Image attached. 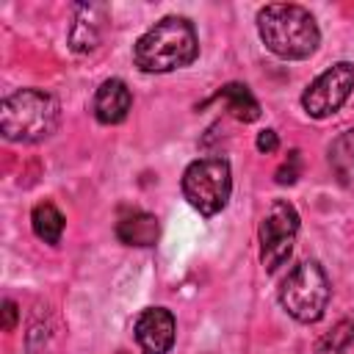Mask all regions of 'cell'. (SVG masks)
<instances>
[{"label": "cell", "instance_id": "cell-17", "mask_svg": "<svg viewBox=\"0 0 354 354\" xmlns=\"http://www.w3.org/2000/svg\"><path fill=\"white\" fill-rule=\"evenodd\" d=\"M257 149L260 152H266V155H271V152H277V147H279V138H277V130H260L257 133Z\"/></svg>", "mask_w": 354, "mask_h": 354}, {"label": "cell", "instance_id": "cell-14", "mask_svg": "<svg viewBox=\"0 0 354 354\" xmlns=\"http://www.w3.org/2000/svg\"><path fill=\"white\" fill-rule=\"evenodd\" d=\"M329 166L343 185H354V130L343 133L329 147Z\"/></svg>", "mask_w": 354, "mask_h": 354}, {"label": "cell", "instance_id": "cell-3", "mask_svg": "<svg viewBox=\"0 0 354 354\" xmlns=\"http://www.w3.org/2000/svg\"><path fill=\"white\" fill-rule=\"evenodd\" d=\"M61 119L58 100L44 88H19L0 105V130L8 141L33 144L55 133Z\"/></svg>", "mask_w": 354, "mask_h": 354}, {"label": "cell", "instance_id": "cell-10", "mask_svg": "<svg viewBox=\"0 0 354 354\" xmlns=\"http://www.w3.org/2000/svg\"><path fill=\"white\" fill-rule=\"evenodd\" d=\"M105 8L102 6H77V17L69 28V47L75 53H91L102 39Z\"/></svg>", "mask_w": 354, "mask_h": 354}, {"label": "cell", "instance_id": "cell-2", "mask_svg": "<svg viewBox=\"0 0 354 354\" xmlns=\"http://www.w3.org/2000/svg\"><path fill=\"white\" fill-rule=\"evenodd\" d=\"M257 33L263 44L285 61L310 58L321 44L315 17L293 3H271L257 11Z\"/></svg>", "mask_w": 354, "mask_h": 354}, {"label": "cell", "instance_id": "cell-12", "mask_svg": "<svg viewBox=\"0 0 354 354\" xmlns=\"http://www.w3.org/2000/svg\"><path fill=\"white\" fill-rule=\"evenodd\" d=\"M218 97H224L227 111L238 122H254V119H260V102L254 100V94L249 91V86H243V83H227L218 91Z\"/></svg>", "mask_w": 354, "mask_h": 354}, {"label": "cell", "instance_id": "cell-18", "mask_svg": "<svg viewBox=\"0 0 354 354\" xmlns=\"http://www.w3.org/2000/svg\"><path fill=\"white\" fill-rule=\"evenodd\" d=\"M14 324H17V304H14L11 299H6V301H3V329L11 332Z\"/></svg>", "mask_w": 354, "mask_h": 354}, {"label": "cell", "instance_id": "cell-16", "mask_svg": "<svg viewBox=\"0 0 354 354\" xmlns=\"http://www.w3.org/2000/svg\"><path fill=\"white\" fill-rule=\"evenodd\" d=\"M299 169H301V158H299V152L293 149V152L288 155V160L277 169V183H279V185H290V183H296Z\"/></svg>", "mask_w": 354, "mask_h": 354}, {"label": "cell", "instance_id": "cell-4", "mask_svg": "<svg viewBox=\"0 0 354 354\" xmlns=\"http://www.w3.org/2000/svg\"><path fill=\"white\" fill-rule=\"evenodd\" d=\"M329 296H332L329 279H326L324 268L315 260L299 263L282 279V288H279V304L299 324H315V321H321L324 313H326Z\"/></svg>", "mask_w": 354, "mask_h": 354}, {"label": "cell", "instance_id": "cell-11", "mask_svg": "<svg viewBox=\"0 0 354 354\" xmlns=\"http://www.w3.org/2000/svg\"><path fill=\"white\" fill-rule=\"evenodd\" d=\"M116 238L127 246H152L158 241V218L144 210H133L116 221Z\"/></svg>", "mask_w": 354, "mask_h": 354}, {"label": "cell", "instance_id": "cell-1", "mask_svg": "<svg viewBox=\"0 0 354 354\" xmlns=\"http://www.w3.org/2000/svg\"><path fill=\"white\" fill-rule=\"evenodd\" d=\"M199 55V36L191 19L163 17L158 19L133 47V61L141 72L163 75L188 66Z\"/></svg>", "mask_w": 354, "mask_h": 354}, {"label": "cell", "instance_id": "cell-7", "mask_svg": "<svg viewBox=\"0 0 354 354\" xmlns=\"http://www.w3.org/2000/svg\"><path fill=\"white\" fill-rule=\"evenodd\" d=\"M354 88V64L337 61L326 72H321L301 94V108L313 119H326L343 108Z\"/></svg>", "mask_w": 354, "mask_h": 354}, {"label": "cell", "instance_id": "cell-8", "mask_svg": "<svg viewBox=\"0 0 354 354\" xmlns=\"http://www.w3.org/2000/svg\"><path fill=\"white\" fill-rule=\"evenodd\" d=\"M174 315L166 307H147L136 318V343L144 354H169L174 346Z\"/></svg>", "mask_w": 354, "mask_h": 354}, {"label": "cell", "instance_id": "cell-5", "mask_svg": "<svg viewBox=\"0 0 354 354\" xmlns=\"http://www.w3.org/2000/svg\"><path fill=\"white\" fill-rule=\"evenodd\" d=\"M232 194V171L224 158H199L183 171V196L202 216H216Z\"/></svg>", "mask_w": 354, "mask_h": 354}, {"label": "cell", "instance_id": "cell-13", "mask_svg": "<svg viewBox=\"0 0 354 354\" xmlns=\"http://www.w3.org/2000/svg\"><path fill=\"white\" fill-rule=\"evenodd\" d=\"M30 224H33L36 238H41L44 243H58V241H61V232H64V216H61V210H58L53 202H41V205H36L33 213H30Z\"/></svg>", "mask_w": 354, "mask_h": 354}, {"label": "cell", "instance_id": "cell-9", "mask_svg": "<svg viewBox=\"0 0 354 354\" xmlns=\"http://www.w3.org/2000/svg\"><path fill=\"white\" fill-rule=\"evenodd\" d=\"M130 105H133L130 88H127V83L119 80V77L102 80V86H100L97 94H94V116H97V122H102V124H119V122L127 116Z\"/></svg>", "mask_w": 354, "mask_h": 354}, {"label": "cell", "instance_id": "cell-15", "mask_svg": "<svg viewBox=\"0 0 354 354\" xmlns=\"http://www.w3.org/2000/svg\"><path fill=\"white\" fill-rule=\"evenodd\" d=\"M348 346H354V310L315 343V354H343Z\"/></svg>", "mask_w": 354, "mask_h": 354}, {"label": "cell", "instance_id": "cell-6", "mask_svg": "<svg viewBox=\"0 0 354 354\" xmlns=\"http://www.w3.org/2000/svg\"><path fill=\"white\" fill-rule=\"evenodd\" d=\"M299 235V213L290 202L277 199L271 202L268 213L260 221V263L271 274L277 271L293 252Z\"/></svg>", "mask_w": 354, "mask_h": 354}]
</instances>
